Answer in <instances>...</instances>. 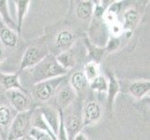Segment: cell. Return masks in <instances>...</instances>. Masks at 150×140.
I'll use <instances>...</instances> for the list:
<instances>
[{
	"instance_id": "6da1fadb",
	"label": "cell",
	"mask_w": 150,
	"mask_h": 140,
	"mask_svg": "<svg viewBox=\"0 0 150 140\" xmlns=\"http://www.w3.org/2000/svg\"><path fill=\"white\" fill-rule=\"evenodd\" d=\"M30 70L31 73H32L34 84L43 80L53 79V77H64L68 73V71L64 69L57 63L55 56L50 53L40 63H38L32 68H30Z\"/></svg>"
},
{
	"instance_id": "7a4b0ae2",
	"label": "cell",
	"mask_w": 150,
	"mask_h": 140,
	"mask_svg": "<svg viewBox=\"0 0 150 140\" xmlns=\"http://www.w3.org/2000/svg\"><path fill=\"white\" fill-rule=\"evenodd\" d=\"M32 109L25 112L17 113L8 126L7 140H20L28 136L31 127Z\"/></svg>"
},
{
	"instance_id": "3957f363",
	"label": "cell",
	"mask_w": 150,
	"mask_h": 140,
	"mask_svg": "<svg viewBox=\"0 0 150 140\" xmlns=\"http://www.w3.org/2000/svg\"><path fill=\"white\" fill-rule=\"evenodd\" d=\"M64 80L65 76L53 77V79L35 83L32 88V95L35 99L40 102H47L54 96Z\"/></svg>"
},
{
	"instance_id": "277c9868",
	"label": "cell",
	"mask_w": 150,
	"mask_h": 140,
	"mask_svg": "<svg viewBox=\"0 0 150 140\" xmlns=\"http://www.w3.org/2000/svg\"><path fill=\"white\" fill-rule=\"evenodd\" d=\"M48 50L43 49L39 46H31L25 50L23 56L22 62H21L19 71H23L25 69H30L40 63L46 56H47Z\"/></svg>"
},
{
	"instance_id": "5b68a950",
	"label": "cell",
	"mask_w": 150,
	"mask_h": 140,
	"mask_svg": "<svg viewBox=\"0 0 150 140\" xmlns=\"http://www.w3.org/2000/svg\"><path fill=\"white\" fill-rule=\"evenodd\" d=\"M10 106L17 113L31 110V100L27 92L19 90H10L6 92Z\"/></svg>"
},
{
	"instance_id": "8992f818",
	"label": "cell",
	"mask_w": 150,
	"mask_h": 140,
	"mask_svg": "<svg viewBox=\"0 0 150 140\" xmlns=\"http://www.w3.org/2000/svg\"><path fill=\"white\" fill-rule=\"evenodd\" d=\"M82 127H87L96 123L102 117V107L95 100L86 103L82 109Z\"/></svg>"
},
{
	"instance_id": "52a82bcc",
	"label": "cell",
	"mask_w": 150,
	"mask_h": 140,
	"mask_svg": "<svg viewBox=\"0 0 150 140\" xmlns=\"http://www.w3.org/2000/svg\"><path fill=\"white\" fill-rule=\"evenodd\" d=\"M80 112L73 111L69 113L65 118L64 116V129L67 134L68 140H73L74 137L82 130V116Z\"/></svg>"
},
{
	"instance_id": "ba28073f",
	"label": "cell",
	"mask_w": 150,
	"mask_h": 140,
	"mask_svg": "<svg viewBox=\"0 0 150 140\" xmlns=\"http://www.w3.org/2000/svg\"><path fill=\"white\" fill-rule=\"evenodd\" d=\"M39 111L42 114L45 122H47L50 130L54 133V134L57 137V133L59 130L60 125V115L59 110L55 109L54 107H50L49 105H42L38 107Z\"/></svg>"
},
{
	"instance_id": "9c48e42d",
	"label": "cell",
	"mask_w": 150,
	"mask_h": 140,
	"mask_svg": "<svg viewBox=\"0 0 150 140\" xmlns=\"http://www.w3.org/2000/svg\"><path fill=\"white\" fill-rule=\"evenodd\" d=\"M0 83L6 89V91L19 90L27 92V90L21 84L18 73H3L0 72Z\"/></svg>"
},
{
	"instance_id": "30bf717a",
	"label": "cell",
	"mask_w": 150,
	"mask_h": 140,
	"mask_svg": "<svg viewBox=\"0 0 150 140\" xmlns=\"http://www.w3.org/2000/svg\"><path fill=\"white\" fill-rule=\"evenodd\" d=\"M76 95H77L70 87V85L62 88L57 93V102L60 107L59 109L63 110L64 108H68L76 101Z\"/></svg>"
},
{
	"instance_id": "8fae6325",
	"label": "cell",
	"mask_w": 150,
	"mask_h": 140,
	"mask_svg": "<svg viewBox=\"0 0 150 140\" xmlns=\"http://www.w3.org/2000/svg\"><path fill=\"white\" fill-rule=\"evenodd\" d=\"M150 91L149 80H135L128 85L127 92L135 99H142L147 95Z\"/></svg>"
},
{
	"instance_id": "7c38bea8",
	"label": "cell",
	"mask_w": 150,
	"mask_h": 140,
	"mask_svg": "<svg viewBox=\"0 0 150 140\" xmlns=\"http://www.w3.org/2000/svg\"><path fill=\"white\" fill-rule=\"evenodd\" d=\"M0 41L1 43L8 49H12L17 45L18 37L15 31L10 29L0 19Z\"/></svg>"
},
{
	"instance_id": "4fadbf2b",
	"label": "cell",
	"mask_w": 150,
	"mask_h": 140,
	"mask_svg": "<svg viewBox=\"0 0 150 140\" xmlns=\"http://www.w3.org/2000/svg\"><path fill=\"white\" fill-rule=\"evenodd\" d=\"M139 21H140V14L137 10L133 8L128 9L123 15V31L132 34L138 25Z\"/></svg>"
},
{
	"instance_id": "5bb4252c",
	"label": "cell",
	"mask_w": 150,
	"mask_h": 140,
	"mask_svg": "<svg viewBox=\"0 0 150 140\" xmlns=\"http://www.w3.org/2000/svg\"><path fill=\"white\" fill-rule=\"evenodd\" d=\"M31 127L35 128V129H38V130H40L42 132L47 133L54 140H57L56 136L54 134V133L50 130V128L49 127L47 122H45L42 114H41V112L38 109V107H37L35 109L32 110V115H31Z\"/></svg>"
},
{
	"instance_id": "9a60e30c",
	"label": "cell",
	"mask_w": 150,
	"mask_h": 140,
	"mask_svg": "<svg viewBox=\"0 0 150 140\" xmlns=\"http://www.w3.org/2000/svg\"><path fill=\"white\" fill-rule=\"evenodd\" d=\"M95 4L91 0H83L79 1L76 6V16L80 21H88L90 20L93 15Z\"/></svg>"
},
{
	"instance_id": "2e32d148",
	"label": "cell",
	"mask_w": 150,
	"mask_h": 140,
	"mask_svg": "<svg viewBox=\"0 0 150 140\" xmlns=\"http://www.w3.org/2000/svg\"><path fill=\"white\" fill-rule=\"evenodd\" d=\"M70 87L76 95L84 92L89 87V81L82 71H76L72 74L70 77Z\"/></svg>"
},
{
	"instance_id": "e0dca14e",
	"label": "cell",
	"mask_w": 150,
	"mask_h": 140,
	"mask_svg": "<svg viewBox=\"0 0 150 140\" xmlns=\"http://www.w3.org/2000/svg\"><path fill=\"white\" fill-rule=\"evenodd\" d=\"M108 88H107V108L111 110V108L115 102L116 96L117 95L118 92L120 90V86L118 81L117 80L116 77L112 73H108Z\"/></svg>"
},
{
	"instance_id": "ac0fdd59",
	"label": "cell",
	"mask_w": 150,
	"mask_h": 140,
	"mask_svg": "<svg viewBox=\"0 0 150 140\" xmlns=\"http://www.w3.org/2000/svg\"><path fill=\"white\" fill-rule=\"evenodd\" d=\"M74 35L69 30H63L56 36L55 45L62 51L68 50L74 44Z\"/></svg>"
},
{
	"instance_id": "d6986e66",
	"label": "cell",
	"mask_w": 150,
	"mask_h": 140,
	"mask_svg": "<svg viewBox=\"0 0 150 140\" xmlns=\"http://www.w3.org/2000/svg\"><path fill=\"white\" fill-rule=\"evenodd\" d=\"M14 3L17 9V21L15 23H16V31L17 34H21L22 33L23 20L27 14L31 1H29V0H18V1H14Z\"/></svg>"
},
{
	"instance_id": "ffe728a7",
	"label": "cell",
	"mask_w": 150,
	"mask_h": 140,
	"mask_svg": "<svg viewBox=\"0 0 150 140\" xmlns=\"http://www.w3.org/2000/svg\"><path fill=\"white\" fill-rule=\"evenodd\" d=\"M55 59L57 63L66 71H69L70 69H72L76 65L75 56L68 50L61 51L58 55L55 56Z\"/></svg>"
},
{
	"instance_id": "44dd1931",
	"label": "cell",
	"mask_w": 150,
	"mask_h": 140,
	"mask_svg": "<svg viewBox=\"0 0 150 140\" xmlns=\"http://www.w3.org/2000/svg\"><path fill=\"white\" fill-rule=\"evenodd\" d=\"M0 19L8 27L12 29L13 31L16 30V23L11 18V15L9 12L8 1H6V0H0Z\"/></svg>"
},
{
	"instance_id": "7402d4cb",
	"label": "cell",
	"mask_w": 150,
	"mask_h": 140,
	"mask_svg": "<svg viewBox=\"0 0 150 140\" xmlns=\"http://www.w3.org/2000/svg\"><path fill=\"white\" fill-rule=\"evenodd\" d=\"M87 48L89 50V56H90V61L95 62V63L99 64V62L103 58V53H105V47H98L94 44H92L91 41L89 42V40H86Z\"/></svg>"
},
{
	"instance_id": "603a6c76",
	"label": "cell",
	"mask_w": 150,
	"mask_h": 140,
	"mask_svg": "<svg viewBox=\"0 0 150 140\" xmlns=\"http://www.w3.org/2000/svg\"><path fill=\"white\" fill-rule=\"evenodd\" d=\"M89 87L91 90L97 92H107V88H108V80L105 77L102 75H99L96 77L95 79L91 80L89 82Z\"/></svg>"
},
{
	"instance_id": "cb8c5ba5",
	"label": "cell",
	"mask_w": 150,
	"mask_h": 140,
	"mask_svg": "<svg viewBox=\"0 0 150 140\" xmlns=\"http://www.w3.org/2000/svg\"><path fill=\"white\" fill-rule=\"evenodd\" d=\"M13 114L11 108L7 105L0 106V127L7 128L10 125L13 120Z\"/></svg>"
},
{
	"instance_id": "d4e9b609",
	"label": "cell",
	"mask_w": 150,
	"mask_h": 140,
	"mask_svg": "<svg viewBox=\"0 0 150 140\" xmlns=\"http://www.w3.org/2000/svg\"><path fill=\"white\" fill-rule=\"evenodd\" d=\"M83 73L85 77H87L88 81H91L96 77L100 75V68H99V64L95 63V62H88L84 66V71Z\"/></svg>"
},
{
	"instance_id": "484cf974",
	"label": "cell",
	"mask_w": 150,
	"mask_h": 140,
	"mask_svg": "<svg viewBox=\"0 0 150 140\" xmlns=\"http://www.w3.org/2000/svg\"><path fill=\"white\" fill-rule=\"evenodd\" d=\"M28 136L30 137H32L34 140H54L47 133L38 130V129H35V128L30 129V131L28 133Z\"/></svg>"
},
{
	"instance_id": "4316f807",
	"label": "cell",
	"mask_w": 150,
	"mask_h": 140,
	"mask_svg": "<svg viewBox=\"0 0 150 140\" xmlns=\"http://www.w3.org/2000/svg\"><path fill=\"white\" fill-rule=\"evenodd\" d=\"M120 44V42L118 38L112 37L109 40L106 41V46L105 47V50L107 51H113L118 48Z\"/></svg>"
},
{
	"instance_id": "83f0119b",
	"label": "cell",
	"mask_w": 150,
	"mask_h": 140,
	"mask_svg": "<svg viewBox=\"0 0 150 140\" xmlns=\"http://www.w3.org/2000/svg\"><path fill=\"white\" fill-rule=\"evenodd\" d=\"M73 140H89V138H88V136L85 134V133L81 131L76 134Z\"/></svg>"
},
{
	"instance_id": "f1b7e54d",
	"label": "cell",
	"mask_w": 150,
	"mask_h": 140,
	"mask_svg": "<svg viewBox=\"0 0 150 140\" xmlns=\"http://www.w3.org/2000/svg\"><path fill=\"white\" fill-rule=\"evenodd\" d=\"M5 59V51L3 49L0 48V65H1V63L4 61Z\"/></svg>"
},
{
	"instance_id": "f546056e",
	"label": "cell",
	"mask_w": 150,
	"mask_h": 140,
	"mask_svg": "<svg viewBox=\"0 0 150 140\" xmlns=\"http://www.w3.org/2000/svg\"><path fill=\"white\" fill-rule=\"evenodd\" d=\"M25 138V137H24ZM24 138H23V139H20V140H24Z\"/></svg>"
},
{
	"instance_id": "4dcf8cb0",
	"label": "cell",
	"mask_w": 150,
	"mask_h": 140,
	"mask_svg": "<svg viewBox=\"0 0 150 140\" xmlns=\"http://www.w3.org/2000/svg\"><path fill=\"white\" fill-rule=\"evenodd\" d=\"M0 140H2V138H1V137H0Z\"/></svg>"
}]
</instances>
